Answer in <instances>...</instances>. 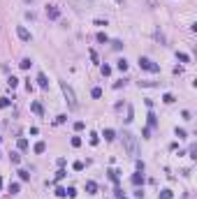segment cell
<instances>
[{"label":"cell","mask_w":197,"mask_h":199,"mask_svg":"<svg viewBox=\"0 0 197 199\" xmlns=\"http://www.w3.org/2000/svg\"><path fill=\"white\" fill-rule=\"evenodd\" d=\"M0 141H2V137H0Z\"/></svg>","instance_id":"obj_41"},{"label":"cell","mask_w":197,"mask_h":199,"mask_svg":"<svg viewBox=\"0 0 197 199\" xmlns=\"http://www.w3.org/2000/svg\"><path fill=\"white\" fill-rule=\"evenodd\" d=\"M116 67H118L121 72H125V69H128V60H125V58H121V60L116 63Z\"/></svg>","instance_id":"obj_10"},{"label":"cell","mask_w":197,"mask_h":199,"mask_svg":"<svg viewBox=\"0 0 197 199\" xmlns=\"http://www.w3.org/2000/svg\"><path fill=\"white\" fill-rule=\"evenodd\" d=\"M88 141H91V146H98L100 137H98V134H95V132H93V134H91V139H88Z\"/></svg>","instance_id":"obj_24"},{"label":"cell","mask_w":197,"mask_h":199,"mask_svg":"<svg viewBox=\"0 0 197 199\" xmlns=\"http://www.w3.org/2000/svg\"><path fill=\"white\" fill-rule=\"evenodd\" d=\"M109 178H111L114 183H118V171H116V169H111V171H109Z\"/></svg>","instance_id":"obj_23"},{"label":"cell","mask_w":197,"mask_h":199,"mask_svg":"<svg viewBox=\"0 0 197 199\" xmlns=\"http://www.w3.org/2000/svg\"><path fill=\"white\" fill-rule=\"evenodd\" d=\"M91 95H93V97H102V88H93Z\"/></svg>","instance_id":"obj_29"},{"label":"cell","mask_w":197,"mask_h":199,"mask_svg":"<svg viewBox=\"0 0 197 199\" xmlns=\"http://www.w3.org/2000/svg\"><path fill=\"white\" fill-rule=\"evenodd\" d=\"M84 128H86V125H84V121H77V123H74V130H77V132H81Z\"/></svg>","instance_id":"obj_26"},{"label":"cell","mask_w":197,"mask_h":199,"mask_svg":"<svg viewBox=\"0 0 197 199\" xmlns=\"http://www.w3.org/2000/svg\"><path fill=\"white\" fill-rule=\"evenodd\" d=\"M19 178H21V181H28V178H30V174H28L26 169H21V171H19Z\"/></svg>","instance_id":"obj_22"},{"label":"cell","mask_w":197,"mask_h":199,"mask_svg":"<svg viewBox=\"0 0 197 199\" xmlns=\"http://www.w3.org/2000/svg\"><path fill=\"white\" fill-rule=\"evenodd\" d=\"M160 199H172V190H163L160 192Z\"/></svg>","instance_id":"obj_27"},{"label":"cell","mask_w":197,"mask_h":199,"mask_svg":"<svg viewBox=\"0 0 197 199\" xmlns=\"http://www.w3.org/2000/svg\"><path fill=\"white\" fill-rule=\"evenodd\" d=\"M121 139H123V146H125V151H128V155H132V158H134V155L139 153L137 137H134V134H130V132H123V137H121Z\"/></svg>","instance_id":"obj_1"},{"label":"cell","mask_w":197,"mask_h":199,"mask_svg":"<svg viewBox=\"0 0 197 199\" xmlns=\"http://www.w3.org/2000/svg\"><path fill=\"white\" fill-rule=\"evenodd\" d=\"M0 188H2V178H0Z\"/></svg>","instance_id":"obj_38"},{"label":"cell","mask_w":197,"mask_h":199,"mask_svg":"<svg viewBox=\"0 0 197 199\" xmlns=\"http://www.w3.org/2000/svg\"><path fill=\"white\" fill-rule=\"evenodd\" d=\"M102 137H104L107 141H111V139H116V132H114V130H104V134H102Z\"/></svg>","instance_id":"obj_11"},{"label":"cell","mask_w":197,"mask_h":199,"mask_svg":"<svg viewBox=\"0 0 197 199\" xmlns=\"http://www.w3.org/2000/svg\"><path fill=\"white\" fill-rule=\"evenodd\" d=\"M37 83H39V88H49V81H46V76H44L42 72L37 74Z\"/></svg>","instance_id":"obj_6"},{"label":"cell","mask_w":197,"mask_h":199,"mask_svg":"<svg viewBox=\"0 0 197 199\" xmlns=\"http://www.w3.org/2000/svg\"><path fill=\"white\" fill-rule=\"evenodd\" d=\"M16 35H19V39H23V42H30V33H28L23 26H19V28H16Z\"/></svg>","instance_id":"obj_4"},{"label":"cell","mask_w":197,"mask_h":199,"mask_svg":"<svg viewBox=\"0 0 197 199\" xmlns=\"http://www.w3.org/2000/svg\"><path fill=\"white\" fill-rule=\"evenodd\" d=\"M118 199H128V197H118Z\"/></svg>","instance_id":"obj_39"},{"label":"cell","mask_w":197,"mask_h":199,"mask_svg":"<svg viewBox=\"0 0 197 199\" xmlns=\"http://www.w3.org/2000/svg\"><path fill=\"white\" fill-rule=\"evenodd\" d=\"M65 169H58V171H56V178H53V181H63V178H65Z\"/></svg>","instance_id":"obj_15"},{"label":"cell","mask_w":197,"mask_h":199,"mask_svg":"<svg viewBox=\"0 0 197 199\" xmlns=\"http://www.w3.org/2000/svg\"><path fill=\"white\" fill-rule=\"evenodd\" d=\"M72 146L79 148V146H81V139H79V137H72Z\"/></svg>","instance_id":"obj_30"},{"label":"cell","mask_w":197,"mask_h":199,"mask_svg":"<svg viewBox=\"0 0 197 199\" xmlns=\"http://www.w3.org/2000/svg\"><path fill=\"white\" fill-rule=\"evenodd\" d=\"M84 169V162H74V171H81Z\"/></svg>","instance_id":"obj_37"},{"label":"cell","mask_w":197,"mask_h":199,"mask_svg":"<svg viewBox=\"0 0 197 199\" xmlns=\"http://www.w3.org/2000/svg\"><path fill=\"white\" fill-rule=\"evenodd\" d=\"M12 102H9V97H0V109H7Z\"/></svg>","instance_id":"obj_17"},{"label":"cell","mask_w":197,"mask_h":199,"mask_svg":"<svg viewBox=\"0 0 197 199\" xmlns=\"http://www.w3.org/2000/svg\"><path fill=\"white\" fill-rule=\"evenodd\" d=\"M139 86H144V88H151V86H158L155 81H139Z\"/></svg>","instance_id":"obj_25"},{"label":"cell","mask_w":197,"mask_h":199,"mask_svg":"<svg viewBox=\"0 0 197 199\" xmlns=\"http://www.w3.org/2000/svg\"><path fill=\"white\" fill-rule=\"evenodd\" d=\"M139 67H141V69H148V72H160V65H155V63L148 60V58H139Z\"/></svg>","instance_id":"obj_3"},{"label":"cell","mask_w":197,"mask_h":199,"mask_svg":"<svg viewBox=\"0 0 197 199\" xmlns=\"http://www.w3.org/2000/svg\"><path fill=\"white\" fill-rule=\"evenodd\" d=\"M111 46H114V49H116V51H118V49H121V46H123V42H118V39H116V42H111Z\"/></svg>","instance_id":"obj_34"},{"label":"cell","mask_w":197,"mask_h":199,"mask_svg":"<svg viewBox=\"0 0 197 199\" xmlns=\"http://www.w3.org/2000/svg\"><path fill=\"white\" fill-rule=\"evenodd\" d=\"M102 74H104V76H109V74H111V67H109V65H102Z\"/></svg>","instance_id":"obj_32"},{"label":"cell","mask_w":197,"mask_h":199,"mask_svg":"<svg viewBox=\"0 0 197 199\" xmlns=\"http://www.w3.org/2000/svg\"><path fill=\"white\" fill-rule=\"evenodd\" d=\"M19 148L26 151V148H28V141H26V139H19Z\"/></svg>","instance_id":"obj_31"},{"label":"cell","mask_w":197,"mask_h":199,"mask_svg":"<svg viewBox=\"0 0 197 199\" xmlns=\"http://www.w3.org/2000/svg\"><path fill=\"white\" fill-rule=\"evenodd\" d=\"M116 2H123V0H116Z\"/></svg>","instance_id":"obj_40"},{"label":"cell","mask_w":197,"mask_h":199,"mask_svg":"<svg viewBox=\"0 0 197 199\" xmlns=\"http://www.w3.org/2000/svg\"><path fill=\"white\" fill-rule=\"evenodd\" d=\"M56 197H67V190L65 188H58V190H56Z\"/></svg>","instance_id":"obj_28"},{"label":"cell","mask_w":197,"mask_h":199,"mask_svg":"<svg viewBox=\"0 0 197 199\" xmlns=\"http://www.w3.org/2000/svg\"><path fill=\"white\" fill-rule=\"evenodd\" d=\"M9 160H12L14 165H19V162H21V155H19V153H9Z\"/></svg>","instance_id":"obj_14"},{"label":"cell","mask_w":197,"mask_h":199,"mask_svg":"<svg viewBox=\"0 0 197 199\" xmlns=\"http://www.w3.org/2000/svg\"><path fill=\"white\" fill-rule=\"evenodd\" d=\"M30 109H33L35 114H39V116L44 114V109H42V104H39V102H33V104H30Z\"/></svg>","instance_id":"obj_8"},{"label":"cell","mask_w":197,"mask_h":199,"mask_svg":"<svg viewBox=\"0 0 197 199\" xmlns=\"http://www.w3.org/2000/svg\"><path fill=\"white\" fill-rule=\"evenodd\" d=\"M61 88H63V95H65L67 104H70V109H77L79 104H77V97H74V93H72V88L67 86L65 81H61Z\"/></svg>","instance_id":"obj_2"},{"label":"cell","mask_w":197,"mask_h":199,"mask_svg":"<svg viewBox=\"0 0 197 199\" xmlns=\"http://www.w3.org/2000/svg\"><path fill=\"white\" fill-rule=\"evenodd\" d=\"M19 65H21V69H28V67L33 65V63H30V58H23V60H21Z\"/></svg>","instance_id":"obj_16"},{"label":"cell","mask_w":197,"mask_h":199,"mask_svg":"<svg viewBox=\"0 0 197 199\" xmlns=\"http://www.w3.org/2000/svg\"><path fill=\"white\" fill-rule=\"evenodd\" d=\"M7 83H9L12 88H16V86H19V79H16V76H9V79H7Z\"/></svg>","instance_id":"obj_21"},{"label":"cell","mask_w":197,"mask_h":199,"mask_svg":"<svg viewBox=\"0 0 197 199\" xmlns=\"http://www.w3.org/2000/svg\"><path fill=\"white\" fill-rule=\"evenodd\" d=\"M86 190H88V195H95V192H98V183H95V181H88V183H86Z\"/></svg>","instance_id":"obj_7"},{"label":"cell","mask_w":197,"mask_h":199,"mask_svg":"<svg viewBox=\"0 0 197 199\" xmlns=\"http://www.w3.org/2000/svg\"><path fill=\"white\" fill-rule=\"evenodd\" d=\"M176 137H179V139H186L188 134H186V130H179V128H176Z\"/></svg>","instance_id":"obj_33"},{"label":"cell","mask_w":197,"mask_h":199,"mask_svg":"<svg viewBox=\"0 0 197 199\" xmlns=\"http://www.w3.org/2000/svg\"><path fill=\"white\" fill-rule=\"evenodd\" d=\"M176 58H179L181 63H188V60H190V56H188V53H176Z\"/></svg>","instance_id":"obj_20"},{"label":"cell","mask_w":197,"mask_h":199,"mask_svg":"<svg viewBox=\"0 0 197 199\" xmlns=\"http://www.w3.org/2000/svg\"><path fill=\"white\" fill-rule=\"evenodd\" d=\"M148 125H151V128L155 125V116H153V114H148Z\"/></svg>","instance_id":"obj_35"},{"label":"cell","mask_w":197,"mask_h":199,"mask_svg":"<svg viewBox=\"0 0 197 199\" xmlns=\"http://www.w3.org/2000/svg\"><path fill=\"white\" fill-rule=\"evenodd\" d=\"M67 197H77V190L74 188H67Z\"/></svg>","instance_id":"obj_36"},{"label":"cell","mask_w":197,"mask_h":199,"mask_svg":"<svg viewBox=\"0 0 197 199\" xmlns=\"http://www.w3.org/2000/svg\"><path fill=\"white\" fill-rule=\"evenodd\" d=\"M19 190H21L19 183H9V192H12V195H19Z\"/></svg>","instance_id":"obj_13"},{"label":"cell","mask_w":197,"mask_h":199,"mask_svg":"<svg viewBox=\"0 0 197 199\" xmlns=\"http://www.w3.org/2000/svg\"><path fill=\"white\" fill-rule=\"evenodd\" d=\"M163 102L172 104V102H174V95H172V93H165V95H163Z\"/></svg>","instance_id":"obj_19"},{"label":"cell","mask_w":197,"mask_h":199,"mask_svg":"<svg viewBox=\"0 0 197 199\" xmlns=\"http://www.w3.org/2000/svg\"><path fill=\"white\" fill-rule=\"evenodd\" d=\"M132 118H134V111H132V107H128V116H125V123H132Z\"/></svg>","instance_id":"obj_18"},{"label":"cell","mask_w":197,"mask_h":199,"mask_svg":"<svg viewBox=\"0 0 197 199\" xmlns=\"http://www.w3.org/2000/svg\"><path fill=\"white\" fill-rule=\"evenodd\" d=\"M44 151H46V144L44 141H37L35 144V153H44Z\"/></svg>","instance_id":"obj_9"},{"label":"cell","mask_w":197,"mask_h":199,"mask_svg":"<svg viewBox=\"0 0 197 199\" xmlns=\"http://www.w3.org/2000/svg\"><path fill=\"white\" fill-rule=\"evenodd\" d=\"M46 16H49V19H58V16H61L58 7H46Z\"/></svg>","instance_id":"obj_5"},{"label":"cell","mask_w":197,"mask_h":199,"mask_svg":"<svg viewBox=\"0 0 197 199\" xmlns=\"http://www.w3.org/2000/svg\"><path fill=\"white\" fill-rule=\"evenodd\" d=\"M141 181H144L141 174H134V176H132V185H141Z\"/></svg>","instance_id":"obj_12"}]
</instances>
